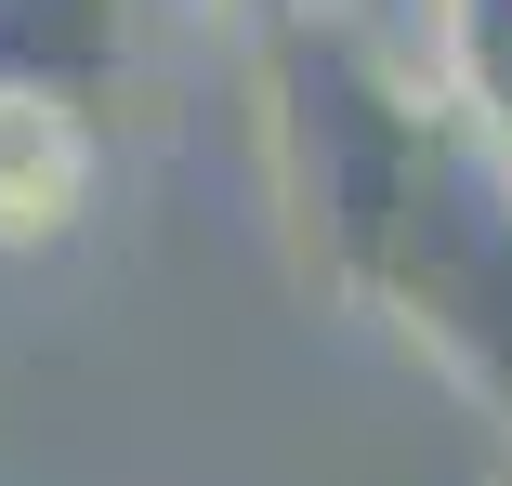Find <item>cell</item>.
<instances>
[{
    "label": "cell",
    "mask_w": 512,
    "mask_h": 486,
    "mask_svg": "<svg viewBox=\"0 0 512 486\" xmlns=\"http://www.w3.org/2000/svg\"><path fill=\"white\" fill-rule=\"evenodd\" d=\"M237 14H263V27H329L342 0H237Z\"/></svg>",
    "instance_id": "cell-2"
},
{
    "label": "cell",
    "mask_w": 512,
    "mask_h": 486,
    "mask_svg": "<svg viewBox=\"0 0 512 486\" xmlns=\"http://www.w3.org/2000/svg\"><path fill=\"white\" fill-rule=\"evenodd\" d=\"M92 211V119L66 106V79L0 66V250H40Z\"/></svg>",
    "instance_id": "cell-1"
}]
</instances>
